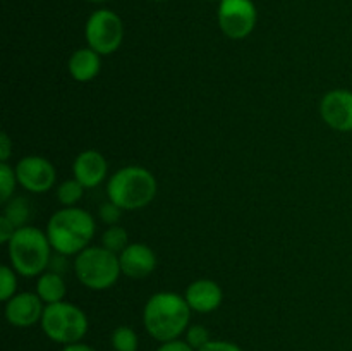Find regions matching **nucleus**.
I'll return each instance as SVG.
<instances>
[{
    "label": "nucleus",
    "instance_id": "6e6552de",
    "mask_svg": "<svg viewBox=\"0 0 352 351\" xmlns=\"http://www.w3.org/2000/svg\"><path fill=\"white\" fill-rule=\"evenodd\" d=\"M220 31L230 40H244L253 33L258 21L253 0H220L219 12Z\"/></svg>",
    "mask_w": 352,
    "mask_h": 351
},
{
    "label": "nucleus",
    "instance_id": "0eeeda50",
    "mask_svg": "<svg viewBox=\"0 0 352 351\" xmlns=\"http://www.w3.org/2000/svg\"><path fill=\"white\" fill-rule=\"evenodd\" d=\"M85 36L88 47L96 54L112 55L124 41V23L119 14L110 9L95 10L86 21Z\"/></svg>",
    "mask_w": 352,
    "mask_h": 351
},
{
    "label": "nucleus",
    "instance_id": "4468645a",
    "mask_svg": "<svg viewBox=\"0 0 352 351\" xmlns=\"http://www.w3.org/2000/svg\"><path fill=\"white\" fill-rule=\"evenodd\" d=\"M72 174L86 189L96 188L105 181L109 174V164L100 151L85 150L76 157L72 164Z\"/></svg>",
    "mask_w": 352,
    "mask_h": 351
},
{
    "label": "nucleus",
    "instance_id": "dca6fc26",
    "mask_svg": "<svg viewBox=\"0 0 352 351\" xmlns=\"http://www.w3.org/2000/svg\"><path fill=\"white\" fill-rule=\"evenodd\" d=\"M36 292L45 305H54V303L64 301L67 295V284H65L62 274L55 270H45L36 279Z\"/></svg>",
    "mask_w": 352,
    "mask_h": 351
},
{
    "label": "nucleus",
    "instance_id": "7c9ffc66",
    "mask_svg": "<svg viewBox=\"0 0 352 351\" xmlns=\"http://www.w3.org/2000/svg\"><path fill=\"white\" fill-rule=\"evenodd\" d=\"M153 2H162V0H153Z\"/></svg>",
    "mask_w": 352,
    "mask_h": 351
},
{
    "label": "nucleus",
    "instance_id": "a211bd4d",
    "mask_svg": "<svg viewBox=\"0 0 352 351\" xmlns=\"http://www.w3.org/2000/svg\"><path fill=\"white\" fill-rule=\"evenodd\" d=\"M85 186L76 178L67 179L57 186V200L62 206H78L85 195Z\"/></svg>",
    "mask_w": 352,
    "mask_h": 351
},
{
    "label": "nucleus",
    "instance_id": "7ed1b4c3",
    "mask_svg": "<svg viewBox=\"0 0 352 351\" xmlns=\"http://www.w3.org/2000/svg\"><path fill=\"white\" fill-rule=\"evenodd\" d=\"M52 251L47 233L34 226L19 227L7 243L10 267L23 277H38L48 270Z\"/></svg>",
    "mask_w": 352,
    "mask_h": 351
},
{
    "label": "nucleus",
    "instance_id": "6ab92c4d",
    "mask_svg": "<svg viewBox=\"0 0 352 351\" xmlns=\"http://www.w3.org/2000/svg\"><path fill=\"white\" fill-rule=\"evenodd\" d=\"M127 244H129V236L122 226H109L105 233L102 234V246L113 251V253L120 255L126 250Z\"/></svg>",
    "mask_w": 352,
    "mask_h": 351
},
{
    "label": "nucleus",
    "instance_id": "39448f33",
    "mask_svg": "<svg viewBox=\"0 0 352 351\" xmlns=\"http://www.w3.org/2000/svg\"><path fill=\"white\" fill-rule=\"evenodd\" d=\"M74 274L86 289H110L122 275L119 255L105 246H88L74 257Z\"/></svg>",
    "mask_w": 352,
    "mask_h": 351
},
{
    "label": "nucleus",
    "instance_id": "9b49d317",
    "mask_svg": "<svg viewBox=\"0 0 352 351\" xmlns=\"http://www.w3.org/2000/svg\"><path fill=\"white\" fill-rule=\"evenodd\" d=\"M45 303L36 292H17L6 303V319L14 327H31L41 322Z\"/></svg>",
    "mask_w": 352,
    "mask_h": 351
},
{
    "label": "nucleus",
    "instance_id": "aec40b11",
    "mask_svg": "<svg viewBox=\"0 0 352 351\" xmlns=\"http://www.w3.org/2000/svg\"><path fill=\"white\" fill-rule=\"evenodd\" d=\"M112 346L116 351H138L140 339L133 327L119 326L112 332Z\"/></svg>",
    "mask_w": 352,
    "mask_h": 351
},
{
    "label": "nucleus",
    "instance_id": "20e7f679",
    "mask_svg": "<svg viewBox=\"0 0 352 351\" xmlns=\"http://www.w3.org/2000/svg\"><path fill=\"white\" fill-rule=\"evenodd\" d=\"M158 191V182L151 171L141 165H127L113 172L107 184V195L110 202L119 205L122 210L144 209L155 200Z\"/></svg>",
    "mask_w": 352,
    "mask_h": 351
},
{
    "label": "nucleus",
    "instance_id": "2eb2a0df",
    "mask_svg": "<svg viewBox=\"0 0 352 351\" xmlns=\"http://www.w3.org/2000/svg\"><path fill=\"white\" fill-rule=\"evenodd\" d=\"M69 74L78 83H89L102 71V55L96 54L93 48L85 47L72 52L67 62Z\"/></svg>",
    "mask_w": 352,
    "mask_h": 351
},
{
    "label": "nucleus",
    "instance_id": "2f4dec72",
    "mask_svg": "<svg viewBox=\"0 0 352 351\" xmlns=\"http://www.w3.org/2000/svg\"><path fill=\"white\" fill-rule=\"evenodd\" d=\"M219 2H220V0H219Z\"/></svg>",
    "mask_w": 352,
    "mask_h": 351
},
{
    "label": "nucleus",
    "instance_id": "b1692460",
    "mask_svg": "<svg viewBox=\"0 0 352 351\" xmlns=\"http://www.w3.org/2000/svg\"><path fill=\"white\" fill-rule=\"evenodd\" d=\"M124 210L120 209L119 205H116L113 202H107L103 203L102 206H100V219H102V222H105L107 226H117V222L120 220V215H122Z\"/></svg>",
    "mask_w": 352,
    "mask_h": 351
},
{
    "label": "nucleus",
    "instance_id": "423d86ee",
    "mask_svg": "<svg viewBox=\"0 0 352 351\" xmlns=\"http://www.w3.org/2000/svg\"><path fill=\"white\" fill-rule=\"evenodd\" d=\"M88 317L79 306L67 301H58L45 306L41 317V329L48 339L58 344L79 343L88 332Z\"/></svg>",
    "mask_w": 352,
    "mask_h": 351
},
{
    "label": "nucleus",
    "instance_id": "ddd939ff",
    "mask_svg": "<svg viewBox=\"0 0 352 351\" xmlns=\"http://www.w3.org/2000/svg\"><path fill=\"white\" fill-rule=\"evenodd\" d=\"M189 308L196 313H212L222 305L223 291L212 279H198L191 282L184 292Z\"/></svg>",
    "mask_w": 352,
    "mask_h": 351
},
{
    "label": "nucleus",
    "instance_id": "a878e982",
    "mask_svg": "<svg viewBox=\"0 0 352 351\" xmlns=\"http://www.w3.org/2000/svg\"><path fill=\"white\" fill-rule=\"evenodd\" d=\"M198 351H243L237 344L230 343V341H210L206 346H203Z\"/></svg>",
    "mask_w": 352,
    "mask_h": 351
},
{
    "label": "nucleus",
    "instance_id": "f03ea898",
    "mask_svg": "<svg viewBox=\"0 0 352 351\" xmlns=\"http://www.w3.org/2000/svg\"><path fill=\"white\" fill-rule=\"evenodd\" d=\"M95 217L79 206H62L48 219L47 236L57 255L76 257L89 246L95 236Z\"/></svg>",
    "mask_w": 352,
    "mask_h": 351
},
{
    "label": "nucleus",
    "instance_id": "cd10ccee",
    "mask_svg": "<svg viewBox=\"0 0 352 351\" xmlns=\"http://www.w3.org/2000/svg\"><path fill=\"white\" fill-rule=\"evenodd\" d=\"M10 153H12V141H10L9 134L0 133V162L9 160Z\"/></svg>",
    "mask_w": 352,
    "mask_h": 351
},
{
    "label": "nucleus",
    "instance_id": "f257e3e1",
    "mask_svg": "<svg viewBox=\"0 0 352 351\" xmlns=\"http://www.w3.org/2000/svg\"><path fill=\"white\" fill-rule=\"evenodd\" d=\"M191 312L184 296L172 291L155 292L143 310L144 329L160 343L179 339L188 330Z\"/></svg>",
    "mask_w": 352,
    "mask_h": 351
},
{
    "label": "nucleus",
    "instance_id": "c85d7f7f",
    "mask_svg": "<svg viewBox=\"0 0 352 351\" xmlns=\"http://www.w3.org/2000/svg\"><path fill=\"white\" fill-rule=\"evenodd\" d=\"M62 351H96V350H95V348L88 346V344H85V343H81V341H79V343L65 344V346L62 348Z\"/></svg>",
    "mask_w": 352,
    "mask_h": 351
},
{
    "label": "nucleus",
    "instance_id": "9d476101",
    "mask_svg": "<svg viewBox=\"0 0 352 351\" xmlns=\"http://www.w3.org/2000/svg\"><path fill=\"white\" fill-rule=\"evenodd\" d=\"M320 114L323 123L340 133L352 131V92L337 88L325 93L320 102Z\"/></svg>",
    "mask_w": 352,
    "mask_h": 351
},
{
    "label": "nucleus",
    "instance_id": "1a4fd4ad",
    "mask_svg": "<svg viewBox=\"0 0 352 351\" xmlns=\"http://www.w3.org/2000/svg\"><path fill=\"white\" fill-rule=\"evenodd\" d=\"M17 182L34 195L48 193L57 181V171L48 158L40 155H28L23 157L14 167Z\"/></svg>",
    "mask_w": 352,
    "mask_h": 351
},
{
    "label": "nucleus",
    "instance_id": "f8f14e48",
    "mask_svg": "<svg viewBox=\"0 0 352 351\" xmlns=\"http://www.w3.org/2000/svg\"><path fill=\"white\" fill-rule=\"evenodd\" d=\"M120 272L129 279H144L157 268V255L148 244L129 243L119 255Z\"/></svg>",
    "mask_w": 352,
    "mask_h": 351
},
{
    "label": "nucleus",
    "instance_id": "bb28decb",
    "mask_svg": "<svg viewBox=\"0 0 352 351\" xmlns=\"http://www.w3.org/2000/svg\"><path fill=\"white\" fill-rule=\"evenodd\" d=\"M157 351H196V350H192L186 341L174 339V341H167V343H162Z\"/></svg>",
    "mask_w": 352,
    "mask_h": 351
},
{
    "label": "nucleus",
    "instance_id": "5701e85b",
    "mask_svg": "<svg viewBox=\"0 0 352 351\" xmlns=\"http://www.w3.org/2000/svg\"><path fill=\"white\" fill-rule=\"evenodd\" d=\"M210 332L206 327L203 326H189L186 330V343L192 348V350H201L203 346L210 343Z\"/></svg>",
    "mask_w": 352,
    "mask_h": 351
},
{
    "label": "nucleus",
    "instance_id": "f3484780",
    "mask_svg": "<svg viewBox=\"0 0 352 351\" xmlns=\"http://www.w3.org/2000/svg\"><path fill=\"white\" fill-rule=\"evenodd\" d=\"M3 215L14 224V226L19 229V227L30 226V219L33 215V209H31L30 202L26 198H10L9 202L6 203V210H3Z\"/></svg>",
    "mask_w": 352,
    "mask_h": 351
},
{
    "label": "nucleus",
    "instance_id": "4be33fe9",
    "mask_svg": "<svg viewBox=\"0 0 352 351\" xmlns=\"http://www.w3.org/2000/svg\"><path fill=\"white\" fill-rule=\"evenodd\" d=\"M17 272L10 265L0 267V299L3 303L9 301L17 295Z\"/></svg>",
    "mask_w": 352,
    "mask_h": 351
},
{
    "label": "nucleus",
    "instance_id": "c756f323",
    "mask_svg": "<svg viewBox=\"0 0 352 351\" xmlns=\"http://www.w3.org/2000/svg\"><path fill=\"white\" fill-rule=\"evenodd\" d=\"M88 2H107V0H88Z\"/></svg>",
    "mask_w": 352,
    "mask_h": 351
},
{
    "label": "nucleus",
    "instance_id": "393cba45",
    "mask_svg": "<svg viewBox=\"0 0 352 351\" xmlns=\"http://www.w3.org/2000/svg\"><path fill=\"white\" fill-rule=\"evenodd\" d=\"M17 227L14 226L12 222H10L9 219H7L6 215L0 217V243L7 244L10 240H12V236L16 234Z\"/></svg>",
    "mask_w": 352,
    "mask_h": 351
},
{
    "label": "nucleus",
    "instance_id": "412c9836",
    "mask_svg": "<svg viewBox=\"0 0 352 351\" xmlns=\"http://www.w3.org/2000/svg\"><path fill=\"white\" fill-rule=\"evenodd\" d=\"M16 184H19L16 171L7 162H0V202L7 203L12 198Z\"/></svg>",
    "mask_w": 352,
    "mask_h": 351
}]
</instances>
